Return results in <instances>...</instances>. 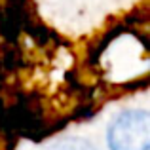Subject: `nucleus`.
<instances>
[{
    "mask_svg": "<svg viewBox=\"0 0 150 150\" xmlns=\"http://www.w3.org/2000/svg\"><path fill=\"white\" fill-rule=\"evenodd\" d=\"M110 150H148L150 116L146 110H125L114 118L108 129Z\"/></svg>",
    "mask_w": 150,
    "mask_h": 150,
    "instance_id": "1",
    "label": "nucleus"
},
{
    "mask_svg": "<svg viewBox=\"0 0 150 150\" xmlns=\"http://www.w3.org/2000/svg\"><path fill=\"white\" fill-rule=\"evenodd\" d=\"M50 150H95V146L82 137H70V139H63L55 143Z\"/></svg>",
    "mask_w": 150,
    "mask_h": 150,
    "instance_id": "2",
    "label": "nucleus"
}]
</instances>
